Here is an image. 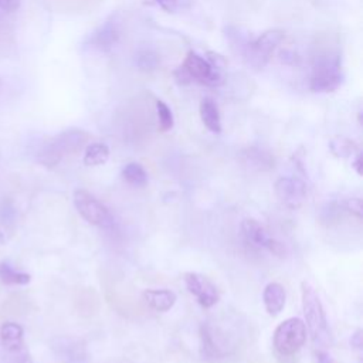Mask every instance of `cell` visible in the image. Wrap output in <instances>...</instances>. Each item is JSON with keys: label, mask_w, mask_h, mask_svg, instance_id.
Returning a JSON list of instances; mask_svg holds the SVG:
<instances>
[{"label": "cell", "mask_w": 363, "mask_h": 363, "mask_svg": "<svg viewBox=\"0 0 363 363\" xmlns=\"http://www.w3.org/2000/svg\"><path fill=\"white\" fill-rule=\"evenodd\" d=\"M302 311L305 316V326L315 345H326L329 340L328 319L316 289L308 282H301Z\"/></svg>", "instance_id": "cell-1"}, {"label": "cell", "mask_w": 363, "mask_h": 363, "mask_svg": "<svg viewBox=\"0 0 363 363\" xmlns=\"http://www.w3.org/2000/svg\"><path fill=\"white\" fill-rule=\"evenodd\" d=\"M88 138L89 135L85 130L69 128L44 145L38 153V159L45 166H54L64 155L79 150L88 142Z\"/></svg>", "instance_id": "cell-2"}, {"label": "cell", "mask_w": 363, "mask_h": 363, "mask_svg": "<svg viewBox=\"0 0 363 363\" xmlns=\"http://www.w3.org/2000/svg\"><path fill=\"white\" fill-rule=\"evenodd\" d=\"M173 74L180 84L196 81L207 86H218L223 82L220 71H216L210 62L196 51H189L182 65Z\"/></svg>", "instance_id": "cell-3"}, {"label": "cell", "mask_w": 363, "mask_h": 363, "mask_svg": "<svg viewBox=\"0 0 363 363\" xmlns=\"http://www.w3.org/2000/svg\"><path fill=\"white\" fill-rule=\"evenodd\" d=\"M306 326L299 318L282 320L274 330V349L278 354L288 357L298 353L306 340Z\"/></svg>", "instance_id": "cell-4"}, {"label": "cell", "mask_w": 363, "mask_h": 363, "mask_svg": "<svg viewBox=\"0 0 363 363\" xmlns=\"http://www.w3.org/2000/svg\"><path fill=\"white\" fill-rule=\"evenodd\" d=\"M282 40H284L282 30L279 28L267 30L255 40H250L242 54V58L250 67L255 69H262Z\"/></svg>", "instance_id": "cell-5"}, {"label": "cell", "mask_w": 363, "mask_h": 363, "mask_svg": "<svg viewBox=\"0 0 363 363\" xmlns=\"http://www.w3.org/2000/svg\"><path fill=\"white\" fill-rule=\"evenodd\" d=\"M343 82V72L337 58H320L313 67L309 88L313 92H332L336 91Z\"/></svg>", "instance_id": "cell-6"}, {"label": "cell", "mask_w": 363, "mask_h": 363, "mask_svg": "<svg viewBox=\"0 0 363 363\" xmlns=\"http://www.w3.org/2000/svg\"><path fill=\"white\" fill-rule=\"evenodd\" d=\"M74 206L78 214L89 224L94 225H106L111 220L109 210L102 201L84 189H77L72 194Z\"/></svg>", "instance_id": "cell-7"}, {"label": "cell", "mask_w": 363, "mask_h": 363, "mask_svg": "<svg viewBox=\"0 0 363 363\" xmlns=\"http://www.w3.org/2000/svg\"><path fill=\"white\" fill-rule=\"evenodd\" d=\"M121 33L122 27L118 14H111L88 35L85 44L98 52H108L118 44Z\"/></svg>", "instance_id": "cell-8"}, {"label": "cell", "mask_w": 363, "mask_h": 363, "mask_svg": "<svg viewBox=\"0 0 363 363\" xmlns=\"http://www.w3.org/2000/svg\"><path fill=\"white\" fill-rule=\"evenodd\" d=\"M241 231L248 244L257 248H265L278 257H284L285 247L282 242L272 238L267 230L255 220L245 218L241 223Z\"/></svg>", "instance_id": "cell-9"}, {"label": "cell", "mask_w": 363, "mask_h": 363, "mask_svg": "<svg viewBox=\"0 0 363 363\" xmlns=\"http://www.w3.org/2000/svg\"><path fill=\"white\" fill-rule=\"evenodd\" d=\"M277 199L288 208H298L306 199V184L295 176L279 177L274 184Z\"/></svg>", "instance_id": "cell-10"}, {"label": "cell", "mask_w": 363, "mask_h": 363, "mask_svg": "<svg viewBox=\"0 0 363 363\" xmlns=\"http://www.w3.org/2000/svg\"><path fill=\"white\" fill-rule=\"evenodd\" d=\"M184 284L203 308H211L218 302V291L207 277L197 272H186Z\"/></svg>", "instance_id": "cell-11"}, {"label": "cell", "mask_w": 363, "mask_h": 363, "mask_svg": "<svg viewBox=\"0 0 363 363\" xmlns=\"http://www.w3.org/2000/svg\"><path fill=\"white\" fill-rule=\"evenodd\" d=\"M286 301L285 288L278 282H269L262 291V302L267 312L272 316H277L282 312Z\"/></svg>", "instance_id": "cell-12"}, {"label": "cell", "mask_w": 363, "mask_h": 363, "mask_svg": "<svg viewBox=\"0 0 363 363\" xmlns=\"http://www.w3.org/2000/svg\"><path fill=\"white\" fill-rule=\"evenodd\" d=\"M143 298L147 305L156 312H166L173 308L176 303V294L172 289L160 288V289H145Z\"/></svg>", "instance_id": "cell-13"}, {"label": "cell", "mask_w": 363, "mask_h": 363, "mask_svg": "<svg viewBox=\"0 0 363 363\" xmlns=\"http://www.w3.org/2000/svg\"><path fill=\"white\" fill-rule=\"evenodd\" d=\"M200 118L203 125L213 133H220L221 132V116L218 106L213 98H203L200 102Z\"/></svg>", "instance_id": "cell-14"}, {"label": "cell", "mask_w": 363, "mask_h": 363, "mask_svg": "<svg viewBox=\"0 0 363 363\" xmlns=\"http://www.w3.org/2000/svg\"><path fill=\"white\" fill-rule=\"evenodd\" d=\"M26 345L24 329L16 322H4L0 326V347L14 349Z\"/></svg>", "instance_id": "cell-15"}, {"label": "cell", "mask_w": 363, "mask_h": 363, "mask_svg": "<svg viewBox=\"0 0 363 363\" xmlns=\"http://www.w3.org/2000/svg\"><path fill=\"white\" fill-rule=\"evenodd\" d=\"M109 159V147L105 143H89L84 152V164L85 166H101L105 164Z\"/></svg>", "instance_id": "cell-16"}, {"label": "cell", "mask_w": 363, "mask_h": 363, "mask_svg": "<svg viewBox=\"0 0 363 363\" xmlns=\"http://www.w3.org/2000/svg\"><path fill=\"white\" fill-rule=\"evenodd\" d=\"M133 62L138 67V69L145 71V72H150L155 71L159 67V55L156 51H153L152 48H139L135 52L133 57Z\"/></svg>", "instance_id": "cell-17"}, {"label": "cell", "mask_w": 363, "mask_h": 363, "mask_svg": "<svg viewBox=\"0 0 363 363\" xmlns=\"http://www.w3.org/2000/svg\"><path fill=\"white\" fill-rule=\"evenodd\" d=\"M122 177L132 186H145L147 183V173L140 163L130 162L122 169Z\"/></svg>", "instance_id": "cell-18"}, {"label": "cell", "mask_w": 363, "mask_h": 363, "mask_svg": "<svg viewBox=\"0 0 363 363\" xmlns=\"http://www.w3.org/2000/svg\"><path fill=\"white\" fill-rule=\"evenodd\" d=\"M30 275L14 269L7 262H0V281L7 285H26L30 282Z\"/></svg>", "instance_id": "cell-19"}, {"label": "cell", "mask_w": 363, "mask_h": 363, "mask_svg": "<svg viewBox=\"0 0 363 363\" xmlns=\"http://www.w3.org/2000/svg\"><path fill=\"white\" fill-rule=\"evenodd\" d=\"M0 363H33V359L26 345L14 349L0 347Z\"/></svg>", "instance_id": "cell-20"}, {"label": "cell", "mask_w": 363, "mask_h": 363, "mask_svg": "<svg viewBox=\"0 0 363 363\" xmlns=\"http://www.w3.org/2000/svg\"><path fill=\"white\" fill-rule=\"evenodd\" d=\"M156 113H157L160 130L162 132L170 130L173 128V125H174V119H173L172 109L166 105V102H163L160 99L156 101Z\"/></svg>", "instance_id": "cell-21"}, {"label": "cell", "mask_w": 363, "mask_h": 363, "mask_svg": "<svg viewBox=\"0 0 363 363\" xmlns=\"http://www.w3.org/2000/svg\"><path fill=\"white\" fill-rule=\"evenodd\" d=\"M330 150L335 156L346 157L354 152V143L345 138H335L330 140Z\"/></svg>", "instance_id": "cell-22"}, {"label": "cell", "mask_w": 363, "mask_h": 363, "mask_svg": "<svg viewBox=\"0 0 363 363\" xmlns=\"http://www.w3.org/2000/svg\"><path fill=\"white\" fill-rule=\"evenodd\" d=\"M346 210L356 216L357 218H362L363 216V206H362V199L359 197H352L346 201Z\"/></svg>", "instance_id": "cell-23"}, {"label": "cell", "mask_w": 363, "mask_h": 363, "mask_svg": "<svg viewBox=\"0 0 363 363\" xmlns=\"http://www.w3.org/2000/svg\"><path fill=\"white\" fill-rule=\"evenodd\" d=\"M206 60L210 62V65H211L216 71H221V69L225 67V60H224V57H221V55L217 54V52L208 51Z\"/></svg>", "instance_id": "cell-24"}, {"label": "cell", "mask_w": 363, "mask_h": 363, "mask_svg": "<svg viewBox=\"0 0 363 363\" xmlns=\"http://www.w3.org/2000/svg\"><path fill=\"white\" fill-rule=\"evenodd\" d=\"M14 218V207L10 201H4L0 207V220L4 223H11Z\"/></svg>", "instance_id": "cell-25"}, {"label": "cell", "mask_w": 363, "mask_h": 363, "mask_svg": "<svg viewBox=\"0 0 363 363\" xmlns=\"http://www.w3.org/2000/svg\"><path fill=\"white\" fill-rule=\"evenodd\" d=\"M21 0H0V10L4 13H14L18 10Z\"/></svg>", "instance_id": "cell-26"}, {"label": "cell", "mask_w": 363, "mask_h": 363, "mask_svg": "<svg viewBox=\"0 0 363 363\" xmlns=\"http://www.w3.org/2000/svg\"><path fill=\"white\" fill-rule=\"evenodd\" d=\"M155 1L160 9H163L167 13H174L179 3V0H155Z\"/></svg>", "instance_id": "cell-27"}, {"label": "cell", "mask_w": 363, "mask_h": 363, "mask_svg": "<svg viewBox=\"0 0 363 363\" xmlns=\"http://www.w3.org/2000/svg\"><path fill=\"white\" fill-rule=\"evenodd\" d=\"M315 359H316V363H339L329 353L322 352V350H316L315 352Z\"/></svg>", "instance_id": "cell-28"}, {"label": "cell", "mask_w": 363, "mask_h": 363, "mask_svg": "<svg viewBox=\"0 0 363 363\" xmlns=\"http://www.w3.org/2000/svg\"><path fill=\"white\" fill-rule=\"evenodd\" d=\"M352 167L356 170V173L359 176H362V173H363V159H362V153L360 152L356 155L354 160L352 162Z\"/></svg>", "instance_id": "cell-29"}, {"label": "cell", "mask_w": 363, "mask_h": 363, "mask_svg": "<svg viewBox=\"0 0 363 363\" xmlns=\"http://www.w3.org/2000/svg\"><path fill=\"white\" fill-rule=\"evenodd\" d=\"M350 345H352L353 347H356V349H360V347H362V332H360V330H357V332L352 336Z\"/></svg>", "instance_id": "cell-30"}, {"label": "cell", "mask_w": 363, "mask_h": 363, "mask_svg": "<svg viewBox=\"0 0 363 363\" xmlns=\"http://www.w3.org/2000/svg\"><path fill=\"white\" fill-rule=\"evenodd\" d=\"M4 241H6V234H4V231L0 228V244H4Z\"/></svg>", "instance_id": "cell-31"}]
</instances>
